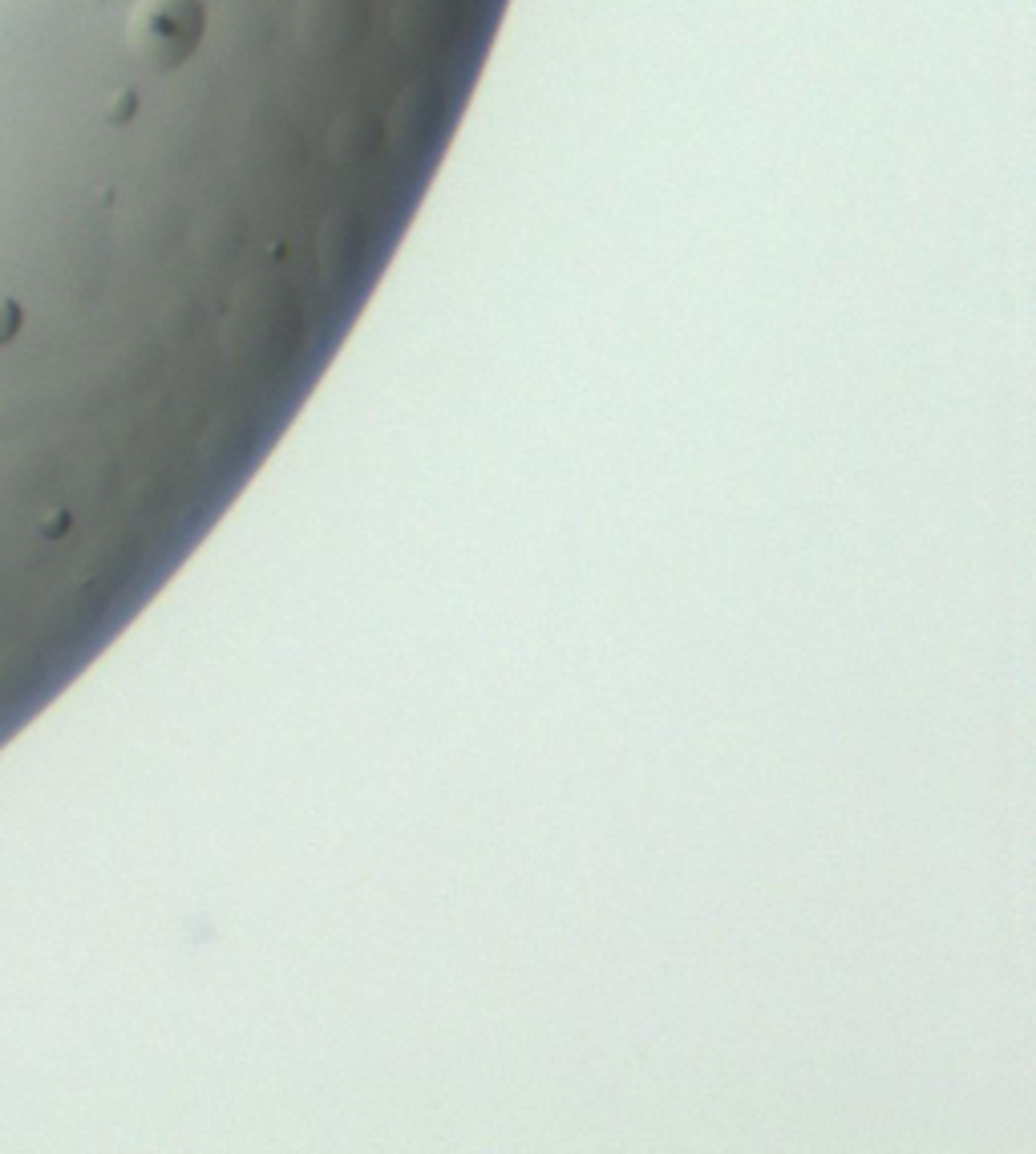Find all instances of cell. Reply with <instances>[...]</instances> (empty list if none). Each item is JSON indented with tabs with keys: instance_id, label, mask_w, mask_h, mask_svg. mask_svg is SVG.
Listing matches in <instances>:
<instances>
[{
	"instance_id": "6da1fadb",
	"label": "cell",
	"mask_w": 1036,
	"mask_h": 1154,
	"mask_svg": "<svg viewBox=\"0 0 1036 1154\" xmlns=\"http://www.w3.org/2000/svg\"><path fill=\"white\" fill-rule=\"evenodd\" d=\"M202 29V0H134L126 12V49L150 70H175L199 49Z\"/></svg>"
},
{
	"instance_id": "3957f363",
	"label": "cell",
	"mask_w": 1036,
	"mask_h": 1154,
	"mask_svg": "<svg viewBox=\"0 0 1036 1154\" xmlns=\"http://www.w3.org/2000/svg\"><path fill=\"white\" fill-rule=\"evenodd\" d=\"M65 523H70V519H65V511H57L53 519H45V523H41V531H45V535H62Z\"/></svg>"
},
{
	"instance_id": "7a4b0ae2",
	"label": "cell",
	"mask_w": 1036,
	"mask_h": 1154,
	"mask_svg": "<svg viewBox=\"0 0 1036 1154\" xmlns=\"http://www.w3.org/2000/svg\"><path fill=\"white\" fill-rule=\"evenodd\" d=\"M17 328H21V309L12 304V300L0 296V344L12 341V336H17Z\"/></svg>"
}]
</instances>
